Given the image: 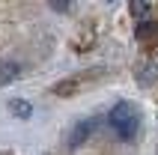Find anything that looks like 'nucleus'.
<instances>
[{"label": "nucleus", "instance_id": "f257e3e1", "mask_svg": "<svg viewBox=\"0 0 158 155\" xmlns=\"http://www.w3.org/2000/svg\"><path fill=\"white\" fill-rule=\"evenodd\" d=\"M107 122L114 125L119 140H134L137 131H140V113H137V107H134L131 102L114 104V111L107 113Z\"/></svg>", "mask_w": 158, "mask_h": 155}, {"label": "nucleus", "instance_id": "f03ea898", "mask_svg": "<svg viewBox=\"0 0 158 155\" xmlns=\"http://www.w3.org/2000/svg\"><path fill=\"white\" fill-rule=\"evenodd\" d=\"M93 128H96V119H81L75 128L69 131V149H78L87 143V137L93 134Z\"/></svg>", "mask_w": 158, "mask_h": 155}, {"label": "nucleus", "instance_id": "7ed1b4c3", "mask_svg": "<svg viewBox=\"0 0 158 155\" xmlns=\"http://www.w3.org/2000/svg\"><path fill=\"white\" fill-rule=\"evenodd\" d=\"M18 75H21V63H15V60H3L0 63V86L15 84Z\"/></svg>", "mask_w": 158, "mask_h": 155}, {"label": "nucleus", "instance_id": "20e7f679", "mask_svg": "<svg viewBox=\"0 0 158 155\" xmlns=\"http://www.w3.org/2000/svg\"><path fill=\"white\" fill-rule=\"evenodd\" d=\"M9 113H12L15 119H30L33 104L27 102V98H12V102H9Z\"/></svg>", "mask_w": 158, "mask_h": 155}, {"label": "nucleus", "instance_id": "39448f33", "mask_svg": "<svg viewBox=\"0 0 158 155\" xmlns=\"http://www.w3.org/2000/svg\"><path fill=\"white\" fill-rule=\"evenodd\" d=\"M158 33V24L155 21H149V18H143L140 24H137V39H149V36Z\"/></svg>", "mask_w": 158, "mask_h": 155}, {"label": "nucleus", "instance_id": "423d86ee", "mask_svg": "<svg viewBox=\"0 0 158 155\" xmlns=\"http://www.w3.org/2000/svg\"><path fill=\"white\" fill-rule=\"evenodd\" d=\"M131 15L134 18H149V6H146V0H131Z\"/></svg>", "mask_w": 158, "mask_h": 155}, {"label": "nucleus", "instance_id": "0eeeda50", "mask_svg": "<svg viewBox=\"0 0 158 155\" xmlns=\"http://www.w3.org/2000/svg\"><path fill=\"white\" fill-rule=\"evenodd\" d=\"M152 78H155V72H152L149 66H143V69H137V84L149 86V84H152Z\"/></svg>", "mask_w": 158, "mask_h": 155}, {"label": "nucleus", "instance_id": "6e6552de", "mask_svg": "<svg viewBox=\"0 0 158 155\" xmlns=\"http://www.w3.org/2000/svg\"><path fill=\"white\" fill-rule=\"evenodd\" d=\"M48 6H51L54 12H69V6H72V0H48Z\"/></svg>", "mask_w": 158, "mask_h": 155}, {"label": "nucleus", "instance_id": "1a4fd4ad", "mask_svg": "<svg viewBox=\"0 0 158 155\" xmlns=\"http://www.w3.org/2000/svg\"><path fill=\"white\" fill-rule=\"evenodd\" d=\"M110 3H114V0H110Z\"/></svg>", "mask_w": 158, "mask_h": 155}]
</instances>
